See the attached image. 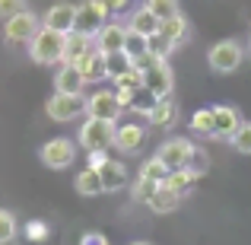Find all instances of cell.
Listing matches in <instances>:
<instances>
[{
  "mask_svg": "<svg viewBox=\"0 0 251 245\" xmlns=\"http://www.w3.org/2000/svg\"><path fill=\"white\" fill-rule=\"evenodd\" d=\"M64 38L67 35L42 26V29L32 35V42L25 45V48H29V57L35 64H45V67H48V64H61L64 61Z\"/></svg>",
  "mask_w": 251,
  "mask_h": 245,
  "instance_id": "1",
  "label": "cell"
},
{
  "mask_svg": "<svg viewBox=\"0 0 251 245\" xmlns=\"http://www.w3.org/2000/svg\"><path fill=\"white\" fill-rule=\"evenodd\" d=\"M245 61V48L235 38H223V42H213L207 51V64L213 74H235Z\"/></svg>",
  "mask_w": 251,
  "mask_h": 245,
  "instance_id": "2",
  "label": "cell"
},
{
  "mask_svg": "<svg viewBox=\"0 0 251 245\" xmlns=\"http://www.w3.org/2000/svg\"><path fill=\"white\" fill-rule=\"evenodd\" d=\"M115 128L118 121H105V118H86L76 131V143L89 153V150H108L115 143Z\"/></svg>",
  "mask_w": 251,
  "mask_h": 245,
  "instance_id": "3",
  "label": "cell"
},
{
  "mask_svg": "<svg viewBox=\"0 0 251 245\" xmlns=\"http://www.w3.org/2000/svg\"><path fill=\"white\" fill-rule=\"evenodd\" d=\"M38 160H42V165H48L54 172L70 169L76 160V140H70V137H51V140H45L38 147Z\"/></svg>",
  "mask_w": 251,
  "mask_h": 245,
  "instance_id": "4",
  "label": "cell"
},
{
  "mask_svg": "<svg viewBox=\"0 0 251 245\" xmlns=\"http://www.w3.org/2000/svg\"><path fill=\"white\" fill-rule=\"evenodd\" d=\"M194 150H197V143H191L188 137H169L166 143H159L156 156L162 160V165L169 172H175V169H188L191 160H194Z\"/></svg>",
  "mask_w": 251,
  "mask_h": 245,
  "instance_id": "5",
  "label": "cell"
},
{
  "mask_svg": "<svg viewBox=\"0 0 251 245\" xmlns=\"http://www.w3.org/2000/svg\"><path fill=\"white\" fill-rule=\"evenodd\" d=\"M140 74H143V89H147L150 96H156V99L172 96V89H175V74H172L169 61H159V57H156V61L150 64V67H143Z\"/></svg>",
  "mask_w": 251,
  "mask_h": 245,
  "instance_id": "6",
  "label": "cell"
},
{
  "mask_svg": "<svg viewBox=\"0 0 251 245\" xmlns=\"http://www.w3.org/2000/svg\"><path fill=\"white\" fill-rule=\"evenodd\" d=\"M108 13L111 10L102 3V0H83V3L76 6V32L96 42V35L102 32L105 16H108Z\"/></svg>",
  "mask_w": 251,
  "mask_h": 245,
  "instance_id": "7",
  "label": "cell"
},
{
  "mask_svg": "<svg viewBox=\"0 0 251 245\" xmlns=\"http://www.w3.org/2000/svg\"><path fill=\"white\" fill-rule=\"evenodd\" d=\"M45 115L57 124H67L74 118L86 115V99L83 96H67V92H54V96L45 102Z\"/></svg>",
  "mask_w": 251,
  "mask_h": 245,
  "instance_id": "8",
  "label": "cell"
},
{
  "mask_svg": "<svg viewBox=\"0 0 251 245\" xmlns=\"http://www.w3.org/2000/svg\"><path fill=\"white\" fill-rule=\"evenodd\" d=\"M38 29H42V16H35L32 10H25V13H19V16H13V19L3 23V38L10 45H29Z\"/></svg>",
  "mask_w": 251,
  "mask_h": 245,
  "instance_id": "9",
  "label": "cell"
},
{
  "mask_svg": "<svg viewBox=\"0 0 251 245\" xmlns=\"http://www.w3.org/2000/svg\"><path fill=\"white\" fill-rule=\"evenodd\" d=\"M143 143H147V124L140 121H121L115 128V143L111 147L118 150V153H140Z\"/></svg>",
  "mask_w": 251,
  "mask_h": 245,
  "instance_id": "10",
  "label": "cell"
},
{
  "mask_svg": "<svg viewBox=\"0 0 251 245\" xmlns=\"http://www.w3.org/2000/svg\"><path fill=\"white\" fill-rule=\"evenodd\" d=\"M121 102H118L115 89H99L86 99V118H105V121H118L121 118Z\"/></svg>",
  "mask_w": 251,
  "mask_h": 245,
  "instance_id": "11",
  "label": "cell"
},
{
  "mask_svg": "<svg viewBox=\"0 0 251 245\" xmlns=\"http://www.w3.org/2000/svg\"><path fill=\"white\" fill-rule=\"evenodd\" d=\"M42 26L61 32V35L76 32V3H67V0H57V3H51L48 10H45V16H42Z\"/></svg>",
  "mask_w": 251,
  "mask_h": 245,
  "instance_id": "12",
  "label": "cell"
},
{
  "mask_svg": "<svg viewBox=\"0 0 251 245\" xmlns=\"http://www.w3.org/2000/svg\"><path fill=\"white\" fill-rule=\"evenodd\" d=\"M210 109H213V137L216 140H232V134L242 128L239 109H235V105H226V102L210 105Z\"/></svg>",
  "mask_w": 251,
  "mask_h": 245,
  "instance_id": "13",
  "label": "cell"
},
{
  "mask_svg": "<svg viewBox=\"0 0 251 245\" xmlns=\"http://www.w3.org/2000/svg\"><path fill=\"white\" fill-rule=\"evenodd\" d=\"M127 23H115V19H111V23H105L102 26V32H99L96 35V48L102 51V54H115V51H124V45H127Z\"/></svg>",
  "mask_w": 251,
  "mask_h": 245,
  "instance_id": "14",
  "label": "cell"
},
{
  "mask_svg": "<svg viewBox=\"0 0 251 245\" xmlns=\"http://www.w3.org/2000/svg\"><path fill=\"white\" fill-rule=\"evenodd\" d=\"M99 175H102V188H105V194H115V191H124L127 188V182H130V175H127V165H124L121 160H108L99 169Z\"/></svg>",
  "mask_w": 251,
  "mask_h": 245,
  "instance_id": "15",
  "label": "cell"
},
{
  "mask_svg": "<svg viewBox=\"0 0 251 245\" xmlns=\"http://www.w3.org/2000/svg\"><path fill=\"white\" fill-rule=\"evenodd\" d=\"M86 89V80L80 74V67L74 64H61L54 74V92H67V96H83Z\"/></svg>",
  "mask_w": 251,
  "mask_h": 245,
  "instance_id": "16",
  "label": "cell"
},
{
  "mask_svg": "<svg viewBox=\"0 0 251 245\" xmlns=\"http://www.w3.org/2000/svg\"><path fill=\"white\" fill-rule=\"evenodd\" d=\"M175 121H178V102H175L172 96L156 99L153 111L147 115V124H150V128H162V131H169V128H175Z\"/></svg>",
  "mask_w": 251,
  "mask_h": 245,
  "instance_id": "17",
  "label": "cell"
},
{
  "mask_svg": "<svg viewBox=\"0 0 251 245\" xmlns=\"http://www.w3.org/2000/svg\"><path fill=\"white\" fill-rule=\"evenodd\" d=\"M159 29H162V23H159V19H156L153 13L147 10V6H137V10L130 13V19H127V32H130V35L153 38Z\"/></svg>",
  "mask_w": 251,
  "mask_h": 245,
  "instance_id": "18",
  "label": "cell"
},
{
  "mask_svg": "<svg viewBox=\"0 0 251 245\" xmlns=\"http://www.w3.org/2000/svg\"><path fill=\"white\" fill-rule=\"evenodd\" d=\"M92 48H96V45H92V38L80 35V32H70V35L64 38V61L61 64H80Z\"/></svg>",
  "mask_w": 251,
  "mask_h": 245,
  "instance_id": "19",
  "label": "cell"
},
{
  "mask_svg": "<svg viewBox=\"0 0 251 245\" xmlns=\"http://www.w3.org/2000/svg\"><path fill=\"white\" fill-rule=\"evenodd\" d=\"M74 188H76V194H80V197H99V194H105L102 175H99V169H92V165L80 169V175L74 178Z\"/></svg>",
  "mask_w": 251,
  "mask_h": 245,
  "instance_id": "20",
  "label": "cell"
},
{
  "mask_svg": "<svg viewBox=\"0 0 251 245\" xmlns=\"http://www.w3.org/2000/svg\"><path fill=\"white\" fill-rule=\"evenodd\" d=\"M74 67H80V74H83L86 83H102L105 80V54L99 48H92L80 64H74Z\"/></svg>",
  "mask_w": 251,
  "mask_h": 245,
  "instance_id": "21",
  "label": "cell"
},
{
  "mask_svg": "<svg viewBox=\"0 0 251 245\" xmlns=\"http://www.w3.org/2000/svg\"><path fill=\"white\" fill-rule=\"evenodd\" d=\"M201 172H194V169H175V172H169L166 175V185L172 191H175V194H191V191H194V185L201 182Z\"/></svg>",
  "mask_w": 251,
  "mask_h": 245,
  "instance_id": "22",
  "label": "cell"
},
{
  "mask_svg": "<svg viewBox=\"0 0 251 245\" xmlns=\"http://www.w3.org/2000/svg\"><path fill=\"white\" fill-rule=\"evenodd\" d=\"M178 204H181V194H175V191L169 188L166 182L156 188V194L150 197V204L147 207L153 210V214H172V210H178Z\"/></svg>",
  "mask_w": 251,
  "mask_h": 245,
  "instance_id": "23",
  "label": "cell"
},
{
  "mask_svg": "<svg viewBox=\"0 0 251 245\" xmlns=\"http://www.w3.org/2000/svg\"><path fill=\"white\" fill-rule=\"evenodd\" d=\"M162 35H169L172 42L181 48V45H188V38H191V23H188V16L184 13H178V16H172V19H166L162 23Z\"/></svg>",
  "mask_w": 251,
  "mask_h": 245,
  "instance_id": "24",
  "label": "cell"
},
{
  "mask_svg": "<svg viewBox=\"0 0 251 245\" xmlns=\"http://www.w3.org/2000/svg\"><path fill=\"white\" fill-rule=\"evenodd\" d=\"M134 70V57L127 54V51H115V54H105V80L115 83L118 77L130 74Z\"/></svg>",
  "mask_w": 251,
  "mask_h": 245,
  "instance_id": "25",
  "label": "cell"
},
{
  "mask_svg": "<svg viewBox=\"0 0 251 245\" xmlns=\"http://www.w3.org/2000/svg\"><path fill=\"white\" fill-rule=\"evenodd\" d=\"M175 48H178V45L172 42L169 35H162V32H156L153 38H147V51L153 57H159V61H169V57L175 54Z\"/></svg>",
  "mask_w": 251,
  "mask_h": 245,
  "instance_id": "26",
  "label": "cell"
},
{
  "mask_svg": "<svg viewBox=\"0 0 251 245\" xmlns=\"http://www.w3.org/2000/svg\"><path fill=\"white\" fill-rule=\"evenodd\" d=\"M143 6H147L159 23H166V19H172V16L181 13V3H178V0H143Z\"/></svg>",
  "mask_w": 251,
  "mask_h": 245,
  "instance_id": "27",
  "label": "cell"
},
{
  "mask_svg": "<svg viewBox=\"0 0 251 245\" xmlns=\"http://www.w3.org/2000/svg\"><path fill=\"white\" fill-rule=\"evenodd\" d=\"M188 128L201 137H213V109H197L194 115H191Z\"/></svg>",
  "mask_w": 251,
  "mask_h": 245,
  "instance_id": "28",
  "label": "cell"
},
{
  "mask_svg": "<svg viewBox=\"0 0 251 245\" xmlns=\"http://www.w3.org/2000/svg\"><path fill=\"white\" fill-rule=\"evenodd\" d=\"M162 182H150V178H143V175H137V182L130 185V197H134L137 204H150V197L156 194V188H159Z\"/></svg>",
  "mask_w": 251,
  "mask_h": 245,
  "instance_id": "29",
  "label": "cell"
},
{
  "mask_svg": "<svg viewBox=\"0 0 251 245\" xmlns=\"http://www.w3.org/2000/svg\"><path fill=\"white\" fill-rule=\"evenodd\" d=\"M16 233H19V223H16V217H13V210L0 207V245H10L16 239Z\"/></svg>",
  "mask_w": 251,
  "mask_h": 245,
  "instance_id": "30",
  "label": "cell"
},
{
  "mask_svg": "<svg viewBox=\"0 0 251 245\" xmlns=\"http://www.w3.org/2000/svg\"><path fill=\"white\" fill-rule=\"evenodd\" d=\"M232 150L235 153H242V156H251V121H242V128L232 134Z\"/></svg>",
  "mask_w": 251,
  "mask_h": 245,
  "instance_id": "31",
  "label": "cell"
},
{
  "mask_svg": "<svg viewBox=\"0 0 251 245\" xmlns=\"http://www.w3.org/2000/svg\"><path fill=\"white\" fill-rule=\"evenodd\" d=\"M140 175H143V178H150V182H166L169 169L162 165V160H159V156H150V160L140 165Z\"/></svg>",
  "mask_w": 251,
  "mask_h": 245,
  "instance_id": "32",
  "label": "cell"
},
{
  "mask_svg": "<svg viewBox=\"0 0 251 245\" xmlns=\"http://www.w3.org/2000/svg\"><path fill=\"white\" fill-rule=\"evenodd\" d=\"M29 10V0H0V19H13V16H19V13H25Z\"/></svg>",
  "mask_w": 251,
  "mask_h": 245,
  "instance_id": "33",
  "label": "cell"
},
{
  "mask_svg": "<svg viewBox=\"0 0 251 245\" xmlns=\"http://www.w3.org/2000/svg\"><path fill=\"white\" fill-rule=\"evenodd\" d=\"M48 236H51V229L45 220H29V226H25V239L29 242H45Z\"/></svg>",
  "mask_w": 251,
  "mask_h": 245,
  "instance_id": "34",
  "label": "cell"
},
{
  "mask_svg": "<svg viewBox=\"0 0 251 245\" xmlns=\"http://www.w3.org/2000/svg\"><path fill=\"white\" fill-rule=\"evenodd\" d=\"M115 89H143V74H140V70H130V74H124V77H118V80H115Z\"/></svg>",
  "mask_w": 251,
  "mask_h": 245,
  "instance_id": "35",
  "label": "cell"
},
{
  "mask_svg": "<svg viewBox=\"0 0 251 245\" xmlns=\"http://www.w3.org/2000/svg\"><path fill=\"white\" fill-rule=\"evenodd\" d=\"M124 51H127L130 57H143L147 54V38H140V35H127V45H124Z\"/></svg>",
  "mask_w": 251,
  "mask_h": 245,
  "instance_id": "36",
  "label": "cell"
},
{
  "mask_svg": "<svg viewBox=\"0 0 251 245\" xmlns=\"http://www.w3.org/2000/svg\"><path fill=\"white\" fill-rule=\"evenodd\" d=\"M207 165H210L207 150H201V147H197V150H194V160H191L188 169H194V172H201V175H207Z\"/></svg>",
  "mask_w": 251,
  "mask_h": 245,
  "instance_id": "37",
  "label": "cell"
},
{
  "mask_svg": "<svg viewBox=\"0 0 251 245\" xmlns=\"http://www.w3.org/2000/svg\"><path fill=\"white\" fill-rule=\"evenodd\" d=\"M80 245H108V239H105V233H83V239H80Z\"/></svg>",
  "mask_w": 251,
  "mask_h": 245,
  "instance_id": "38",
  "label": "cell"
},
{
  "mask_svg": "<svg viewBox=\"0 0 251 245\" xmlns=\"http://www.w3.org/2000/svg\"><path fill=\"white\" fill-rule=\"evenodd\" d=\"M105 163H108V153H105V150H89V165L92 169H102Z\"/></svg>",
  "mask_w": 251,
  "mask_h": 245,
  "instance_id": "39",
  "label": "cell"
},
{
  "mask_svg": "<svg viewBox=\"0 0 251 245\" xmlns=\"http://www.w3.org/2000/svg\"><path fill=\"white\" fill-rule=\"evenodd\" d=\"M102 3L108 6L111 13H121V10H127V3H130V0H102Z\"/></svg>",
  "mask_w": 251,
  "mask_h": 245,
  "instance_id": "40",
  "label": "cell"
},
{
  "mask_svg": "<svg viewBox=\"0 0 251 245\" xmlns=\"http://www.w3.org/2000/svg\"><path fill=\"white\" fill-rule=\"evenodd\" d=\"M130 245H150V242H130Z\"/></svg>",
  "mask_w": 251,
  "mask_h": 245,
  "instance_id": "41",
  "label": "cell"
}]
</instances>
